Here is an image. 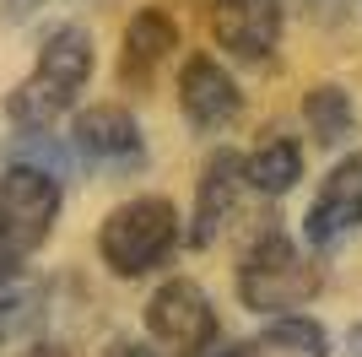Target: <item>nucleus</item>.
<instances>
[{"label":"nucleus","instance_id":"8","mask_svg":"<svg viewBox=\"0 0 362 357\" xmlns=\"http://www.w3.org/2000/svg\"><path fill=\"white\" fill-rule=\"evenodd\" d=\"M351 227H362V152H351L346 163L330 168V178L319 184L314 206L303 217V233L319 249H330L335 238H346Z\"/></svg>","mask_w":362,"mask_h":357},{"label":"nucleus","instance_id":"5","mask_svg":"<svg viewBox=\"0 0 362 357\" xmlns=\"http://www.w3.org/2000/svg\"><path fill=\"white\" fill-rule=\"evenodd\" d=\"M211 33L238 65H265L281 44V0H211Z\"/></svg>","mask_w":362,"mask_h":357},{"label":"nucleus","instance_id":"9","mask_svg":"<svg viewBox=\"0 0 362 357\" xmlns=\"http://www.w3.org/2000/svg\"><path fill=\"white\" fill-rule=\"evenodd\" d=\"M173 49H179V22L168 11H157V6L136 11L130 28H124V49H119V81L130 92H146L163 76V65L173 60Z\"/></svg>","mask_w":362,"mask_h":357},{"label":"nucleus","instance_id":"1","mask_svg":"<svg viewBox=\"0 0 362 357\" xmlns=\"http://www.w3.org/2000/svg\"><path fill=\"white\" fill-rule=\"evenodd\" d=\"M87 76H92L87 28H76V22L49 28L33 76H22L11 87V98H6V119L16 130H54V119L76 103V92L87 87Z\"/></svg>","mask_w":362,"mask_h":357},{"label":"nucleus","instance_id":"17","mask_svg":"<svg viewBox=\"0 0 362 357\" xmlns=\"http://www.w3.org/2000/svg\"><path fill=\"white\" fill-rule=\"evenodd\" d=\"M28 357H60V352H49V346H38V352H28Z\"/></svg>","mask_w":362,"mask_h":357},{"label":"nucleus","instance_id":"15","mask_svg":"<svg viewBox=\"0 0 362 357\" xmlns=\"http://www.w3.org/2000/svg\"><path fill=\"white\" fill-rule=\"evenodd\" d=\"M38 6H44V0H0V16H6V22H28Z\"/></svg>","mask_w":362,"mask_h":357},{"label":"nucleus","instance_id":"10","mask_svg":"<svg viewBox=\"0 0 362 357\" xmlns=\"http://www.w3.org/2000/svg\"><path fill=\"white\" fill-rule=\"evenodd\" d=\"M238 195H243V157L238 152H216L211 163L200 168V184H195V227L189 238L195 244H216L233 211H238Z\"/></svg>","mask_w":362,"mask_h":357},{"label":"nucleus","instance_id":"12","mask_svg":"<svg viewBox=\"0 0 362 357\" xmlns=\"http://www.w3.org/2000/svg\"><path fill=\"white\" fill-rule=\"evenodd\" d=\"M303 119H308V130H314L319 147H335V141H346L351 125H357V108H351L346 87H314L308 98H303Z\"/></svg>","mask_w":362,"mask_h":357},{"label":"nucleus","instance_id":"7","mask_svg":"<svg viewBox=\"0 0 362 357\" xmlns=\"http://www.w3.org/2000/svg\"><path fill=\"white\" fill-rule=\"evenodd\" d=\"M238 81H233V71H227L216 55H189L179 71V108L184 119L195 125V130L216 135L227 130L233 119H238Z\"/></svg>","mask_w":362,"mask_h":357},{"label":"nucleus","instance_id":"16","mask_svg":"<svg viewBox=\"0 0 362 357\" xmlns=\"http://www.w3.org/2000/svg\"><path fill=\"white\" fill-rule=\"evenodd\" d=\"M114 357H151L146 346H114Z\"/></svg>","mask_w":362,"mask_h":357},{"label":"nucleus","instance_id":"6","mask_svg":"<svg viewBox=\"0 0 362 357\" xmlns=\"http://www.w3.org/2000/svg\"><path fill=\"white\" fill-rule=\"evenodd\" d=\"M141 125L130 108L119 103H92L76 114L71 125V157L92 168H124V163H141Z\"/></svg>","mask_w":362,"mask_h":357},{"label":"nucleus","instance_id":"18","mask_svg":"<svg viewBox=\"0 0 362 357\" xmlns=\"http://www.w3.org/2000/svg\"><path fill=\"white\" fill-rule=\"evenodd\" d=\"M0 341H6V336H0Z\"/></svg>","mask_w":362,"mask_h":357},{"label":"nucleus","instance_id":"3","mask_svg":"<svg viewBox=\"0 0 362 357\" xmlns=\"http://www.w3.org/2000/svg\"><path fill=\"white\" fill-rule=\"evenodd\" d=\"M319 293V271L314 260L292 244L287 233H259L249 249H243L238 260V298L243 309L265 314V319H276V314H298L308 298Z\"/></svg>","mask_w":362,"mask_h":357},{"label":"nucleus","instance_id":"11","mask_svg":"<svg viewBox=\"0 0 362 357\" xmlns=\"http://www.w3.org/2000/svg\"><path fill=\"white\" fill-rule=\"evenodd\" d=\"M303 178V147L292 135H271V141H259L249 157H243V190L255 195H287L292 184Z\"/></svg>","mask_w":362,"mask_h":357},{"label":"nucleus","instance_id":"13","mask_svg":"<svg viewBox=\"0 0 362 357\" xmlns=\"http://www.w3.org/2000/svg\"><path fill=\"white\" fill-rule=\"evenodd\" d=\"M255 346L281 352V357H330L325 352V330H319L314 319H303V314H276Z\"/></svg>","mask_w":362,"mask_h":357},{"label":"nucleus","instance_id":"14","mask_svg":"<svg viewBox=\"0 0 362 357\" xmlns=\"http://www.w3.org/2000/svg\"><path fill=\"white\" fill-rule=\"evenodd\" d=\"M346 6H351V0H303V11L314 16V22H341Z\"/></svg>","mask_w":362,"mask_h":357},{"label":"nucleus","instance_id":"2","mask_svg":"<svg viewBox=\"0 0 362 357\" xmlns=\"http://www.w3.org/2000/svg\"><path fill=\"white\" fill-rule=\"evenodd\" d=\"M184 238V222L179 211H173V200H163V195H136V200H124V206H114L103 217V227H98V254H103V266L114 271V276H151L157 266H168L173 260V249H179Z\"/></svg>","mask_w":362,"mask_h":357},{"label":"nucleus","instance_id":"4","mask_svg":"<svg viewBox=\"0 0 362 357\" xmlns=\"http://www.w3.org/2000/svg\"><path fill=\"white\" fill-rule=\"evenodd\" d=\"M146 336L163 346L168 357H200L222 336V325H216L211 298L200 293L195 282L173 276V282H163L146 303Z\"/></svg>","mask_w":362,"mask_h":357}]
</instances>
